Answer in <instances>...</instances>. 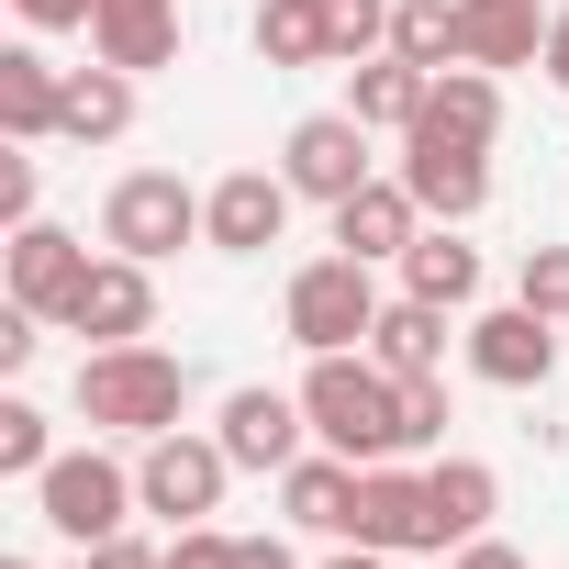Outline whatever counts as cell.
I'll return each instance as SVG.
<instances>
[{"label":"cell","mask_w":569,"mask_h":569,"mask_svg":"<svg viewBox=\"0 0 569 569\" xmlns=\"http://www.w3.org/2000/svg\"><path fill=\"white\" fill-rule=\"evenodd\" d=\"M447 436V380H402V447H436Z\"/></svg>","instance_id":"31"},{"label":"cell","mask_w":569,"mask_h":569,"mask_svg":"<svg viewBox=\"0 0 569 569\" xmlns=\"http://www.w3.org/2000/svg\"><path fill=\"white\" fill-rule=\"evenodd\" d=\"M279 179H291L302 201H347V190H369L380 168H369V123L358 112H313V123H291V146H279Z\"/></svg>","instance_id":"8"},{"label":"cell","mask_w":569,"mask_h":569,"mask_svg":"<svg viewBox=\"0 0 569 569\" xmlns=\"http://www.w3.org/2000/svg\"><path fill=\"white\" fill-rule=\"evenodd\" d=\"M79 413H90V436H168L179 413H190V358H168V347H90L79 358Z\"/></svg>","instance_id":"2"},{"label":"cell","mask_w":569,"mask_h":569,"mask_svg":"<svg viewBox=\"0 0 569 569\" xmlns=\"http://www.w3.org/2000/svg\"><path fill=\"white\" fill-rule=\"evenodd\" d=\"M425 491H436V547H469V536H491V513H502V480H491L480 458H436Z\"/></svg>","instance_id":"23"},{"label":"cell","mask_w":569,"mask_h":569,"mask_svg":"<svg viewBox=\"0 0 569 569\" xmlns=\"http://www.w3.org/2000/svg\"><path fill=\"white\" fill-rule=\"evenodd\" d=\"M547 23L558 12H536V0H458V68H547Z\"/></svg>","instance_id":"15"},{"label":"cell","mask_w":569,"mask_h":569,"mask_svg":"<svg viewBox=\"0 0 569 569\" xmlns=\"http://www.w3.org/2000/svg\"><path fill=\"white\" fill-rule=\"evenodd\" d=\"M157 569H234V536H212V525H179V547H168Z\"/></svg>","instance_id":"32"},{"label":"cell","mask_w":569,"mask_h":569,"mask_svg":"<svg viewBox=\"0 0 569 569\" xmlns=\"http://www.w3.org/2000/svg\"><path fill=\"white\" fill-rule=\"evenodd\" d=\"M325 569H391V547H358V536H347V547H336Z\"/></svg>","instance_id":"39"},{"label":"cell","mask_w":569,"mask_h":569,"mask_svg":"<svg viewBox=\"0 0 569 569\" xmlns=\"http://www.w3.org/2000/svg\"><path fill=\"white\" fill-rule=\"evenodd\" d=\"M358 547H391V558H425V547H436V491H425V469L380 458V469L358 480Z\"/></svg>","instance_id":"13"},{"label":"cell","mask_w":569,"mask_h":569,"mask_svg":"<svg viewBox=\"0 0 569 569\" xmlns=\"http://www.w3.org/2000/svg\"><path fill=\"white\" fill-rule=\"evenodd\" d=\"M234 569H302V558L279 547V536H234Z\"/></svg>","instance_id":"37"},{"label":"cell","mask_w":569,"mask_h":569,"mask_svg":"<svg viewBox=\"0 0 569 569\" xmlns=\"http://www.w3.org/2000/svg\"><path fill=\"white\" fill-rule=\"evenodd\" d=\"M90 569H157V547L123 525V536H101V547H90Z\"/></svg>","instance_id":"36"},{"label":"cell","mask_w":569,"mask_h":569,"mask_svg":"<svg viewBox=\"0 0 569 569\" xmlns=\"http://www.w3.org/2000/svg\"><path fill=\"white\" fill-rule=\"evenodd\" d=\"M34 347H46V313L12 302V313H0V369H34Z\"/></svg>","instance_id":"34"},{"label":"cell","mask_w":569,"mask_h":569,"mask_svg":"<svg viewBox=\"0 0 569 569\" xmlns=\"http://www.w3.org/2000/svg\"><path fill=\"white\" fill-rule=\"evenodd\" d=\"M46 458H57V436H46V413L12 391V402H0V469H12V480H46Z\"/></svg>","instance_id":"29"},{"label":"cell","mask_w":569,"mask_h":569,"mask_svg":"<svg viewBox=\"0 0 569 569\" xmlns=\"http://www.w3.org/2000/svg\"><path fill=\"white\" fill-rule=\"evenodd\" d=\"M369 358L391 369V380H436L447 369V302H380V325H369Z\"/></svg>","instance_id":"21"},{"label":"cell","mask_w":569,"mask_h":569,"mask_svg":"<svg viewBox=\"0 0 569 569\" xmlns=\"http://www.w3.org/2000/svg\"><path fill=\"white\" fill-rule=\"evenodd\" d=\"M547 79H558V90H569V12H558V23H547Z\"/></svg>","instance_id":"40"},{"label":"cell","mask_w":569,"mask_h":569,"mask_svg":"<svg viewBox=\"0 0 569 569\" xmlns=\"http://www.w3.org/2000/svg\"><path fill=\"white\" fill-rule=\"evenodd\" d=\"M68 336H90V347H134V336H157V279H146V257H90V279H79V302H68Z\"/></svg>","instance_id":"9"},{"label":"cell","mask_w":569,"mask_h":569,"mask_svg":"<svg viewBox=\"0 0 569 569\" xmlns=\"http://www.w3.org/2000/svg\"><path fill=\"white\" fill-rule=\"evenodd\" d=\"M57 123H68V68H46L34 46H12V57H0V134L46 146Z\"/></svg>","instance_id":"20"},{"label":"cell","mask_w":569,"mask_h":569,"mask_svg":"<svg viewBox=\"0 0 569 569\" xmlns=\"http://www.w3.org/2000/svg\"><path fill=\"white\" fill-rule=\"evenodd\" d=\"M413 201H425V223H469L480 201H491V157L480 146H425V134H402V168H391Z\"/></svg>","instance_id":"14"},{"label":"cell","mask_w":569,"mask_h":569,"mask_svg":"<svg viewBox=\"0 0 569 569\" xmlns=\"http://www.w3.org/2000/svg\"><path fill=\"white\" fill-rule=\"evenodd\" d=\"M0 569H34V558H0Z\"/></svg>","instance_id":"41"},{"label":"cell","mask_w":569,"mask_h":569,"mask_svg":"<svg viewBox=\"0 0 569 569\" xmlns=\"http://www.w3.org/2000/svg\"><path fill=\"white\" fill-rule=\"evenodd\" d=\"M291 179H279V168H234V179H212L201 190V246L212 257H268L279 234H291Z\"/></svg>","instance_id":"7"},{"label":"cell","mask_w":569,"mask_h":569,"mask_svg":"<svg viewBox=\"0 0 569 569\" xmlns=\"http://www.w3.org/2000/svg\"><path fill=\"white\" fill-rule=\"evenodd\" d=\"M223 480H234L223 436H190V425L146 436V458H134V491H146V513H168V525H212Z\"/></svg>","instance_id":"6"},{"label":"cell","mask_w":569,"mask_h":569,"mask_svg":"<svg viewBox=\"0 0 569 569\" xmlns=\"http://www.w3.org/2000/svg\"><path fill=\"white\" fill-rule=\"evenodd\" d=\"M325 46H336V68L391 57V0H325Z\"/></svg>","instance_id":"28"},{"label":"cell","mask_w":569,"mask_h":569,"mask_svg":"<svg viewBox=\"0 0 569 569\" xmlns=\"http://www.w3.org/2000/svg\"><path fill=\"white\" fill-rule=\"evenodd\" d=\"M134 123V68H68V146H112Z\"/></svg>","instance_id":"25"},{"label":"cell","mask_w":569,"mask_h":569,"mask_svg":"<svg viewBox=\"0 0 569 569\" xmlns=\"http://www.w3.org/2000/svg\"><path fill=\"white\" fill-rule=\"evenodd\" d=\"M12 12H23L34 34H90V12H101V0H12Z\"/></svg>","instance_id":"33"},{"label":"cell","mask_w":569,"mask_h":569,"mask_svg":"<svg viewBox=\"0 0 569 569\" xmlns=\"http://www.w3.org/2000/svg\"><path fill=\"white\" fill-rule=\"evenodd\" d=\"M425 90H436V68H413V57H369V68H347V112H358L369 134H413Z\"/></svg>","instance_id":"22"},{"label":"cell","mask_w":569,"mask_h":569,"mask_svg":"<svg viewBox=\"0 0 569 569\" xmlns=\"http://www.w3.org/2000/svg\"><path fill=\"white\" fill-rule=\"evenodd\" d=\"M90 57L101 68H168L179 57V0H101V12H90Z\"/></svg>","instance_id":"19"},{"label":"cell","mask_w":569,"mask_h":569,"mask_svg":"<svg viewBox=\"0 0 569 569\" xmlns=\"http://www.w3.org/2000/svg\"><path fill=\"white\" fill-rule=\"evenodd\" d=\"M279 325H291V347L302 358H336V347H369V325H380V279H369V257H313V268H291V302H279Z\"/></svg>","instance_id":"3"},{"label":"cell","mask_w":569,"mask_h":569,"mask_svg":"<svg viewBox=\"0 0 569 569\" xmlns=\"http://www.w3.org/2000/svg\"><path fill=\"white\" fill-rule=\"evenodd\" d=\"M0 223H34V157H0Z\"/></svg>","instance_id":"35"},{"label":"cell","mask_w":569,"mask_h":569,"mask_svg":"<svg viewBox=\"0 0 569 569\" xmlns=\"http://www.w3.org/2000/svg\"><path fill=\"white\" fill-rule=\"evenodd\" d=\"M413 134H425V146H480V157H491V134H502V79H491V68H436Z\"/></svg>","instance_id":"16"},{"label":"cell","mask_w":569,"mask_h":569,"mask_svg":"<svg viewBox=\"0 0 569 569\" xmlns=\"http://www.w3.org/2000/svg\"><path fill=\"white\" fill-rule=\"evenodd\" d=\"M413 234H425V201H413L402 179H369V190H347V201H336V246H347V257H369V268H380V257L402 268V257H413Z\"/></svg>","instance_id":"17"},{"label":"cell","mask_w":569,"mask_h":569,"mask_svg":"<svg viewBox=\"0 0 569 569\" xmlns=\"http://www.w3.org/2000/svg\"><path fill=\"white\" fill-rule=\"evenodd\" d=\"M201 234V190L179 179V168H123L112 179V201H101V246H123V257H179Z\"/></svg>","instance_id":"5"},{"label":"cell","mask_w":569,"mask_h":569,"mask_svg":"<svg viewBox=\"0 0 569 569\" xmlns=\"http://www.w3.org/2000/svg\"><path fill=\"white\" fill-rule=\"evenodd\" d=\"M458 569H525V558H513L502 536H469V547H458Z\"/></svg>","instance_id":"38"},{"label":"cell","mask_w":569,"mask_h":569,"mask_svg":"<svg viewBox=\"0 0 569 569\" xmlns=\"http://www.w3.org/2000/svg\"><path fill=\"white\" fill-rule=\"evenodd\" d=\"M402 291L413 302H480V246H458V223H436V234H413V257H402Z\"/></svg>","instance_id":"24"},{"label":"cell","mask_w":569,"mask_h":569,"mask_svg":"<svg viewBox=\"0 0 569 569\" xmlns=\"http://www.w3.org/2000/svg\"><path fill=\"white\" fill-rule=\"evenodd\" d=\"M358 480L369 469L336 458V447L325 458H291V469H279V513H291L302 536H358Z\"/></svg>","instance_id":"18"},{"label":"cell","mask_w":569,"mask_h":569,"mask_svg":"<svg viewBox=\"0 0 569 569\" xmlns=\"http://www.w3.org/2000/svg\"><path fill=\"white\" fill-rule=\"evenodd\" d=\"M302 413H313V447H336V458H358V469H380V458H413V447H402V380H391L369 347H336V358H313V380H302Z\"/></svg>","instance_id":"1"},{"label":"cell","mask_w":569,"mask_h":569,"mask_svg":"<svg viewBox=\"0 0 569 569\" xmlns=\"http://www.w3.org/2000/svg\"><path fill=\"white\" fill-rule=\"evenodd\" d=\"M12 302L23 313H46V325H68V302H79V279H90V246L68 234V223H12Z\"/></svg>","instance_id":"11"},{"label":"cell","mask_w":569,"mask_h":569,"mask_svg":"<svg viewBox=\"0 0 569 569\" xmlns=\"http://www.w3.org/2000/svg\"><path fill=\"white\" fill-rule=\"evenodd\" d=\"M513 302H525V313H547V325H569V246H525Z\"/></svg>","instance_id":"30"},{"label":"cell","mask_w":569,"mask_h":569,"mask_svg":"<svg viewBox=\"0 0 569 569\" xmlns=\"http://www.w3.org/2000/svg\"><path fill=\"white\" fill-rule=\"evenodd\" d=\"M34 513H46L68 547H101V536H123V525L146 513V491H134V469H123V458H101V447H68V458H46V480H34Z\"/></svg>","instance_id":"4"},{"label":"cell","mask_w":569,"mask_h":569,"mask_svg":"<svg viewBox=\"0 0 569 569\" xmlns=\"http://www.w3.org/2000/svg\"><path fill=\"white\" fill-rule=\"evenodd\" d=\"M257 57H268V68H336L325 0H268V12H257Z\"/></svg>","instance_id":"26"},{"label":"cell","mask_w":569,"mask_h":569,"mask_svg":"<svg viewBox=\"0 0 569 569\" xmlns=\"http://www.w3.org/2000/svg\"><path fill=\"white\" fill-rule=\"evenodd\" d=\"M391 57L458 68V0H391Z\"/></svg>","instance_id":"27"},{"label":"cell","mask_w":569,"mask_h":569,"mask_svg":"<svg viewBox=\"0 0 569 569\" xmlns=\"http://www.w3.org/2000/svg\"><path fill=\"white\" fill-rule=\"evenodd\" d=\"M469 369H480L491 391H547V369H558V325L525 313V302H502V313L469 325Z\"/></svg>","instance_id":"12"},{"label":"cell","mask_w":569,"mask_h":569,"mask_svg":"<svg viewBox=\"0 0 569 569\" xmlns=\"http://www.w3.org/2000/svg\"><path fill=\"white\" fill-rule=\"evenodd\" d=\"M223 458L234 469H291L302 458V436H313V413H302V391H268V380H246V391H223Z\"/></svg>","instance_id":"10"}]
</instances>
